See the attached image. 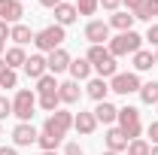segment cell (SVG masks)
I'll use <instances>...</instances> for the list:
<instances>
[{
  "mask_svg": "<svg viewBox=\"0 0 158 155\" xmlns=\"http://www.w3.org/2000/svg\"><path fill=\"white\" fill-rule=\"evenodd\" d=\"M131 58H134V73H146V70L155 67V55L146 52V49H140L137 55H131Z\"/></svg>",
  "mask_w": 158,
  "mask_h": 155,
  "instance_id": "7402d4cb",
  "label": "cell"
},
{
  "mask_svg": "<svg viewBox=\"0 0 158 155\" xmlns=\"http://www.w3.org/2000/svg\"><path fill=\"white\" fill-rule=\"evenodd\" d=\"M155 110H158V103H155Z\"/></svg>",
  "mask_w": 158,
  "mask_h": 155,
  "instance_id": "bcb514c9",
  "label": "cell"
},
{
  "mask_svg": "<svg viewBox=\"0 0 158 155\" xmlns=\"http://www.w3.org/2000/svg\"><path fill=\"white\" fill-rule=\"evenodd\" d=\"M91 113H94V119H98V125H110V128H113L116 119H118V107H113L110 100H100Z\"/></svg>",
  "mask_w": 158,
  "mask_h": 155,
  "instance_id": "4fadbf2b",
  "label": "cell"
},
{
  "mask_svg": "<svg viewBox=\"0 0 158 155\" xmlns=\"http://www.w3.org/2000/svg\"><path fill=\"white\" fill-rule=\"evenodd\" d=\"M106 49H110V55H113V58L137 55L140 49H143V37H140L137 31H125V34H116V37H110Z\"/></svg>",
  "mask_w": 158,
  "mask_h": 155,
  "instance_id": "7a4b0ae2",
  "label": "cell"
},
{
  "mask_svg": "<svg viewBox=\"0 0 158 155\" xmlns=\"http://www.w3.org/2000/svg\"><path fill=\"white\" fill-rule=\"evenodd\" d=\"M37 143H40V149H43V152H58V146L64 143V140L55 137V134H49V131H40Z\"/></svg>",
  "mask_w": 158,
  "mask_h": 155,
  "instance_id": "83f0119b",
  "label": "cell"
},
{
  "mask_svg": "<svg viewBox=\"0 0 158 155\" xmlns=\"http://www.w3.org/2000/svg\"><path fill=\"white\" fill-rule=\"evenodd\" d=\"M64 155H85V152H82L79 143H67V146H64Z\"/></svg>",
  "mask_w": 158,
  "mask_h": 155,
  "instance_id": "836d02e7",
  "label": "cell"
},
{
  "mask_svg": "<svg viewBox=\"0 0 158 155\" xmlns=\"http://www.w3.org/2000/svg\"><path fill=\"white\" fill-rule=\"evenodd\" d=\"M140 76L131 70V73H116V76L110 79V91H116V94H134V91H140Z\"/></svg>",
  "mask_w": 158,
  "mask_h": 155,
  "instance_id": "52a82bcc",
  "label": "cell"
},
{
  "mask_svg": "<svg viewBox=\"0 0 158 155\" xmlns=\"http://www.w3.org/2000/svg\"><path fill=\"white\" fill-rule=\"evenodd\" d=\"M64 40H67V31L61 27V24H46L43 31H37L34 34V46H37L40 52H55V49H61L64 46Z\"/></svg>",
  "mask_w": 158,
  "mask_h": 155,
  "instance_id": "3957f363",
  "label": "cell"
},
{
  "mask_svg": "<svg viewBox=\"0 0 158 155\" xmlns=\"http://www.w3.org/2000/svg\"><path fill=\"white\" fill-rule=\"evenodd\" d=\"M76 19H79V9H76V3H58V6H55V24L67 27V24H73Z\"/></svg>",
  "mask_w": 158,
  "mask_h": 155,
  "instance_id": "e0dca14e",
  "label": "cell"
},
{
  "mask_svg": "<svg viewBox=\"0 0 158 155\" xmlns=\"http://www.w3.org/2000/svg\"><path fill=\"white\" fill-rule=\"evenodd\" d=\"M143 40H149V43L158 49V21H155V24H149V31H146V37H143Z\"/></svg>",
  "mask_w": 158,
  "mask_h": 155,
  "instance_id": "d6a6232c",
  "label": "cell"
},
{
  "mask_svg": "<svg viewBox=\"0 0 158 155\" xmlns=\"http://www.w3.org/2000/svg\"><path fill=\"white\" fill-rule=\"evenodd\" d=\"M58 103H61L58 94H40V97H37V107H43L46 113H55V110H58Z\"/></svg>",
  "mask_w": 158,
  "mask_h": 155,
  "instance_id": "f546056e",
  "label": "cell"
},
{
  "mask_svg": "<svg viewBox=\"0 0 158 155\" xmlns=\"http://www.w3.org/2000/svg\"><path fill=\"white\" fill-rule=\"evenodd\" d=\"M100 155H122V152H110V149H106V152H100Z\"/></svg>",
  "mask_w": 158,
  "mask_h": 155,
  "instance_id": "b9f144b4",
  "label": "cell"
},
{
  "mask_svg": "<svg viewBox=\"0 0 158 155\" xmlns=\"http://www.w3.org/2000/svg\"><path fill=\"white\" fill-rule=\"evenodd\" d=\"M85 94L91 97L94 103H100V100H106V94H110V82H106V79H100V76L88 79V85H85Z\"/></svg>",
  "mask_w": 158,
  "mask_h": 155,
  "instance_id": "2e32d148",
  "label": "cell"
},
{
  "mask_svg": "<svg viewBox=\"0 0 158 155\" xmlns=\"http://www.w3.org/2000/svg\"><path fill=\"white\" fill-rule=\"evenodd\" d=\"M0 155H19V152H15V146H0Z\"/></svg>",
  "mask_w": 158,
  "mask_h": 155,
  "instance_id": "ab89813d",
  "label": "cell"
},
{
  "mask_svg": "<svg viewBox=\"0 0 158 155\" xmlns=\"http://www.w3.org/2000/svg\"><path fill=\"white\" fill-rule=\"evenodd\" d=\"M0 55H6V40H0Z\"/></svg>",
  "mask_w": 158,
  "mask_h": 155,
  "instance_id": "60d3db41",
  "label": "cell"
},
{
  "mask_svg": "<svg viewBox=\"0 0 158 155\" xmlns=\"http://www.w3.org/2000/svg\"><path fill=\"white\" fill-rule=\"evenodd\" d=\"M9 31H12V24H6V21H0V40H9Z\"/></svg>",
  "mask_w": 158,
  "mask_h": 155,
  "instance_id": "74e56055",
  "label": "cell"
},
{
  "mask_svg": "<svg viewBox=\"0 0 158 155\" xmlns=\"http://www.w3.org/2000/svg\"><path fill=\"white\" fill-rule=\"evenodd\" d=\"M24 73H27V79H43L46 73H49V64H46V55H31L27 58V64H24Z\"/></svg>",
  "mask_w": 158,
  "mask_h": 155,
  "instance_id": "5bb4252c",
  "label": "cell"
},
{
  "mask_svg": "<svg viewBox=\"0 0 158 155\" xmlns=\"http://www.w3.org/2000/svg\"><path fill=\"white\" fill-rule=\"evenodd\" d=\"M122 6H125L128 12H137L140 6H143V0H122Z\"/></svg>",
  "mask_w": 158,
  "mask_h": 155,
  "instance_id": "e575fe53",
  "label": "cell"
},
{
  "mask_svg": "<svg viewBox=\"0 0 158 155\" xmlns=\"http://www.w3.org/2000/svg\"><path fill=\"white\" fill-rule=\"evenodd\" d=\"M3 61H6L12 70H19V67L27 64V52H24L21 46H12V49H6V58H3Z\"/></svg>",
  "mask_w": 158,
  "mask_h": 155,
  "instance_id": "d4e9b609",
  "label": "cell"
},
{
  "mask_svg": "<svg viewBox=\"0 0 158 155\" xmlns=\"http://www.w3.org/2000/svg\"><path fill=\"white\" fill-rule=\"evenodd\" d=\"M73 131L82 134V137L94 134V131H98V119H94V113H82V110H79L76 116H73Z\"/></svg>",
  "mask_w": 158,
  "mask_h": 155,
  "instance_id": "7c38bea8",
  "label": "cell"
},
{
  "mask_svg": "<svg viewBox=\"0 0 158 155\" xmlns=\"http://www.w3.org/2000/svg\"><path fill=\"white\" fill-rule=\"evenodd\" d=\"M6 116H12V100H6V97L0 94V122H3Z\"/></svg>",
  "mask_w": 158,
  "mask_h": 155,
  "instance_id": "1f68e13d",
  "label": "cell"
},
{
  "mask_svg": "<svg viewBox=\"0 0 158 155\" xmlns=\"http://www.w3.org/2000/svg\"><path fill=\"white\" fill-rule=\"evenodd\" d=\"M125 152H128V155H149V152H152V143H146V140L140 137V140H131V143H128Z\"/></svg>",
  "mask_w": 158,
  "mask_h": 155,
  "instance_id": "f1b7e54d",
  "label": "cell"
},
{
  "mask_svg": "<svg viewBox=\"0 0 158 155\" xmlns=\"http://www.w3.org/2000/svg\"><path fill=\"white\" fill-rule=\"evenodd\" d=\"M85 40L91 43V46H103V43H110V24L100 19H91L88 24H85Z\"/></svg>",
  "mask_w": 158,
  "mask_h": 155,
  "instance_id": "ba28073f",
  "label": "cell"
},
{
  "mask_svg": "<svg viewBox=\"0 0 158 155\" xmlns=\"http://www.w3.org/2000/svg\"><path fill=\"white\" fill-rule=\"evenodd\" d=\"M152 55H155V67H158V49H155V52H152Z\"/></svg>",
  "mask_w": 158,
  "mask_h": 155,
  "instance_id": "ee69618b",
  "label": "cell"
},
{
  "mask_svg": "<svg viewBox=\"0 0 158 155\" xmlns=\"http://www.w3.org/2000/svg\"><path fill=\"white\" fill-rule=\"evenodd\" d=\"M146 131H149V137H152V146H158V119L149 125V128H146Z\"/></svg>",
  "mask_w": 158,
  "mask_h": 155,
  "instance_id": "8d00e7d4",
  "label": "cell"
},
{
  "mask_svg": "<svg viewBox=\"0 0 158 155\" xmlns=\"http://www.w3.org/2000/svg\"><path fill=\"white\" fill-rule=\"evenodd\" d=\"M58 97H61V103H79V97H82L79 82H76V79H67V82H61V85H58Z\"/></svg>",
  "mask_w": 158,
  "mask_h": 155,
  "instance_id": "ac0fdd59",
  "label": "cell"
},
{
  "mask_svg": "<svg viewBox=\"0 0 158 155\" xmlns=\"http://www.w3.org/2000/svg\"><path fill=\"white\" fill-rule=\"evenodd\" d=\"M58 85H61L58 79L52 76V73H46L43 79H37V88H34V91H37V97L40 94H58Z\"/></svg>",
  "mask_w": 158,
  "mask_h": 155,
  "instance_id": "484cf974",
  "label": "cell"
},
{
  "mask_svg": "<svg viewBox=\"0 0 158 155\" xmlns=\"http://www.w3.org/2000/svg\"><path fill=\"white\" fill-rule=\"evenodd\" d=\"M43 155H58V152H43Z\"/></svg>",
  "mask_w": 158,
  "mask_h": 155,
  "instance_id": "f6af8a7d",
  "label": "cell"
},
{
  "mask_svg": "<svg viewBox=\"0 0 158 155\" xmlns=\"http://www.w3.org/2000/svg\"><path fill=\"white\" fill-rule=\"evenodd\" d=\"M134 12H128V9H125V12H122V9H118V12H113V15H110V21H106V24H110V31H113V27H116L118 34H125V31H134Z\"/></svg>",
  "mask_w": 158,
  "mask_h": 155,
  "instance_id": "9a60e30c",
  "label": "cell"
},
{
  "mask_svg": "<svg viewBox=\"0 0 158 155\" xmlns=\"http://www.w3.org/2000/svg\"><path fill=\"white\" fill-rule=\"evenodd\" d=\"M149 155H158V146H152V152H149Z\"/></svg>",
  "mask_w": 158,
  "mask_h": 155,
  "instance_id": "7bdbcfd3",
  "label": "cell"
},
{
  "mask_svg": "<svg viewBox=\"0 0 158 155\" xmlns=\"http://www.w3.org/2000/svg\"><path fill=\"white\" fill-rule=\"evenodd\" d=\"M58 3H64V0H40V6H46V9H55Z\"/></svg>",
  "mask_w": 158,
  "mask_h": 155,
  "instance_id": "f35d334b",
  "label": "cell"
},
{
  "mask_svg": "<svg viewBox=\"0 0 158 155\" xmlns=\"http://www.w3.org/2000/svg\"><path fill=\"white\" fill-rule=\"evenodd\" d=\"M70 52L61 46V49H55V52H49L46 55V64H49V73L52 76H58V73H64V70H70Z\"/></svg>",
  "mask_w": 158,
  "mask_h": 155,
  "instance_id": "9c48e42d",
  "label": "cell"
},
{
  "mask_svg": "<svg viewBox=\"0 0 158 155\" xmlns=\"http://www.w3.org/2000/svg\"><path fill=\"white\" fill-rule=\"evenodd\" d=\"M70 79H76V82L91 79V64H88V58H73L70 61Z\"/></svg>",
  "mask_w": 158,
  "mask_h": 155,
  "instance_id": "44dd1931",
  "label": "cell"
},
{
  "mask_svg": "<svg viewBox=\"0 0 158 155\" xmlns=\"http://www.w3.org/2000/svg\"><path fill=\"white\" fill-rule=\"evenodd\" d=\"M85 58H88L91 70H94L100 79H113V76L118 73V64H116V58L110 55V49H106V46H91Z\"/></svg>",
  "mask_w": 158,
  "mask_h": 155,
  "instance_id": "6da1fadb",
  "label": "cell"
},
{
  "mask_svg": "<svg viewBox=\"0 0 158 155\" xmlns=\"http://www.w3.org/2000/svg\"><path fill=\"white\" fill-rule=\"evenodd\" d=\"M9 40H12V43H15V46H21V49H24V46H27V43H34V31H31V27H27V24H12V31H9Z\"/></svg>",
  "mask_w": 158,
  "mask_h": 155,
  "instance_id": "ffe728a7",
  "label": "cell"
},
{
  "mask_svg": "<svg viewBox=\"0 0 158 155\" xmlns=\"http://www.w3.org/2000/svg\"><path fill=\"white\" fill-rule=\"evenodd\" d=\"M134 19L149 21V24H152V19H158V0H143V6L134 12Z\"/></svg>",
  "mask_w": 158,
  "mask_h": 155,
  "instance_id": "4316f807",
  "label": "cell"
},
{
  "mask_svg": "<svg viewBox=\"0 0 158 155\" xmlns=\"http://www.w3.org/2000/svg\"><path fill=\"white\" fill-rule=\"evenodd\" d=\"M37 137H40V131L31 122H19V125L12 128V143H15V146H34Z\"/></svg>",
  "mask_w": 158,
  "mask_h": 155,
  "instance_id": "30bf717a",
  "label": "cell"
},
{
  "mask_svg": "<svg viewBox=\"0 0 158 155\" xmlns=\"http://www.w3.org/2000/svg\"><path fill=\"white\" fill-rule=\"evenodd\" d=\"M34 110H37V91L19 88L15 97H12V116L19 119V122H31L34 119Z\"/></svg>",
  "mask_w": 158,
  "mask_h": 155,
  "instance_id": "277c9868",
  "label": "cell"
},
{
  "mask_svg": "<svg viewBox=\"0 0 158 155\" xmlns=\"http://www.w3.org/2000/svg\"><path fill=\"white\" fill-rule=\"evenodd\" d=\"M128 143H131V140L125 137L122 128H110V131H106V149H110V152H125Z\"/></svg>",
  "mask_w": 158,
  "mask_h": 155,
  "instance_id": "d6986e66",
  "label": "cell"
},
{
  "mask_svg": "<svg viewBox=\"0 0 158 155\" xmlns=\"http://www.w3.org/2000/svg\"><path fill=\"white\" fill-rule=\"evenodd\" d=\"M76 9L79 15H94L100 9V0H76Z\"/></svg>",
  "mask_w": 158,
  "mask_h": 155,
  "instance_id": "4dcf8cb0",
  "label": "cell"
},
{
  "mask_svg": "<svg viewBox=\"0 0 158 155\" xmlns=\"http://www.w3.org/2000/svg\"><path fill=\"white\" fill-rule=\"evenodd\" d=\"M137 94H140V100H143L146 107H152V103H158V79H149V82H143Z\"/></svg>",
  "mask_w": 158,
  "mask_h": 155,
  "instance_id": "603a6c76",
  "label": "cell"
},
{
  "mask_svg": "<svg viewBox=\"0 0 158 155\" xmlns=\"http://www.w3.org/2000/svg\"><path fill=\"white\" fill-rule=\"evenodd\" d=\"M100 6H103V9H110V12H118L122 0H100Z\"/></svg>",
  "mask_w": 158,
  "mask_h": 155,
  "instance_id": "d590c367",
  "label": "cell"
},
{
  "mask_svg": "<svg viewBox=\"0 0 158 155\" xmlns=\"http://www.w3.org/2000/svg\"><path fill=\"white\" fill-rule=\"evenodd\" d=\"M116 122H118V128L125 131L128 140H140V134H143V122H140V110H137V107H122Z\"/></svg>",
  "mask_w": 158,
  "mask_h": 155,
  "instance_id": "5b68a950",
  "label": "cell"
},
{
  "mask_svg": "<svg viewBox=\"0 0 158 155\" xmlns=\"http://www.w3.org/2000/svg\"><path fill=\"white\" fill-rule=\"evenodd\" d=\"M21 15H24L21 0H0V21H6V24H19Z\"/></svg>",
  "mask_w": 158,
  "mask_h": 155,
  "instance_id": "8fae6325",
  "label": "cell"
},
{
  "mask_svg": "<svg viewBox=\"0 0 158 155\" xmlns=\"http://www.w3.org/2000/svg\"><path fill=\"white\" fill-rule=\"evenodd\" d=\"M0 88H19V73L0 58Z\"/></svg>",
  "mask_w": 158,
  "mask_h": 155,
  "instance_id": "cb8c5ba5",
  "label": "cell"
},
{
  "mask_svg": "<svg viewBox=\"0 0 158 155\" xmlns=\"http://www.w3.org/2000/svg\"><path fill=\"white\" fill-rule=\"evenodd\" d=\"M73 128V113H67V110H55L52 116L46 119V125H43V131H49V134H55V137H67V131Z\"/></svg>",
  "mask_w": 158,
  "mask_h": 155,
  "instance_id": "8992f818",
  "label": "cell"
}]
</instances>
